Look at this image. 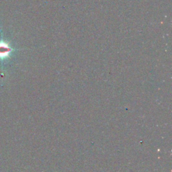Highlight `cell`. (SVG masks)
Listing matches in <instances>:
<instances>
[{
    "label": "cell",
    "instance_id": "6da1fadb",
    "mask_svg": "<svg viewBox=\"0 0 172 172\" xmlns=\"http://www.w3.org/2000/svg\"><path fill=\"white\" fill-rule=\"evenodd\" d=\"M11 52L10 46L5 42H0V58L3 59L7 57Z\"/></svg>",
    "mask_w": 172,
    "mask_h": 172
}]
</instances>
